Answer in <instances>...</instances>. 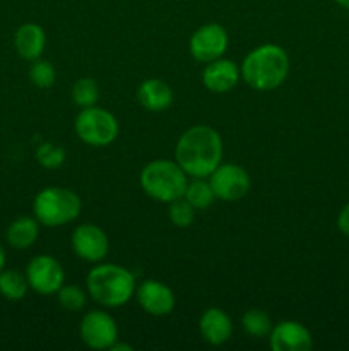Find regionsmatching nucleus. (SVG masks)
I'll list each match as a JSON object with an SVG mask.
<instances>
[{
	"label": "nucleus",
	"instance_id": "nucleus-1",
	"mask_svg": "<svg viewBox=\"0 0 349 351\" xmlns=\"http://www.w3.org/2000/svg\"><path fill=\"white\" fill-rule=\"evenodd\" d=\"M174 158L181 170L192 178H205L221 165L222 141L209 125H194L185 130L174 147Z\"/></svg>",
	"mask_w": 349,
	"mask_h": 351
},
{
	"label": "nucleus",
	"instance_id": "nucleus-2",
	"mask_svg": "<svg viewBox=\"0 0 349 351\" xmlns=\"http://www.w3.org/2000/svg\"><path fill=\"white\" fill-rule=\"evenodd\" d=\"M242 77L255 91H272L279 88L289 72V57L279 45H260L243 60Z\"/></svg>",
	"mask_w": 349,
	"mask_h": 351
},
{
	"label": "nucleus",
	"instance_id": "nucleus-3",
	"mask_svg": "<svg viewBox=\"0 0 349 351\" xmlns=\"http://www.w3.org/2000/svg\"><path fill=\"white\" fill-rule=\"evenodd\" d=\"M88 291L98 304L105 307L125 305L135 291V280L129 269L116 264H101L89 271Z\"/></svg>",
	"mask_w": 349,
	"mask_h": 351
},
{
	"label": "nucleus",
	"instance_id": "nucleus-4",
	"mask_svg": "<svg viewBox=\"0 0 349 351\" xmlns=\"http://www.w3.org/2000/svg\"><path fill=\"white\" fill-rule=\"evenodd\" d=\"M187 185V173L174 161L154 160L140 171V187L154 201L170 204L183 197Z\"/></svg>",
	"mask_w": 349,
	"mask_h": 351
},
{
	"label": "nucleus",
	"instance_id": "nucleus-5",
	"mask_svg": "<svg viewBox=\"0 0 349 351\" xmlns=\"http://www.w3.org/2000/svg\"><path fill=\"white\" fill-rule=\"evenodd\" d=\"M81 208L79 195L62 187L43 189L33 202L34 218L38 223L51 228L74 221L81 213Z\"/></svg>",
	"mask_w": 349,
	"mask_h": 351
},
{
	"label": "nucleus",
	"instance_id": "nucleus-6",
	"mask_svg": "<svg viewBox=\"0 0 349 351\" xmlns=\"http://www.w3.org/2000/svg\"><path fill=\"white\" fill-rule=\"evenodd\" d=\"M75 134L89 146H108L118 137V122L108 110L89 106L75 117Z\"/></svg>",
	"mask_w": 349,
	"mask_h": 351
},
{
	"label": "nucleus",
	"instance_id": "nucleus-7",
	"mask_svg": "<svg viewBox=\"0 0 349 351\" xmlns=\"http://www.w3.org/2000/svg\"><path fill=\"white\" fill-rule=\"evenodd\" d=\"M209 184L214 191L216 197L221 201H240L250 191V177L246 170L240 165H219L211 175Z\"/></svg>",
	"mask_w": 349,
	"mask_h": 351
},
{
	"label": "nucleus",
	"instance_id": "nucleus-8",
	"mask_svg": "<svg viewBox=\"0 0 349 351\" xmlns=\"http://www.w3.org/2000/svg\"><path fill=\"white\" fill-rule=\"evenodd\" d=\"M228 33L221 24H204L198 27L188 41V48H190L192 57L202 64H209V62L221 58L224 55L226 48H228Z\"/></svg>",
	"mask_w": 349,
	"mask_h": 351
},
{
	"label": "nucleus",
	"instance_id": "nucleus-9",
	"mask_svg": "<svg viewBox=\"0 0 349 351\" xmlns=\"http://www.w3.org/2000/svg\"><path fill=\"white\" fill-rule=\"evenodd\" d=\"M26 280L36 293L51 295L64 287L65 274L57 259L51 256H38L27 264Z\"/></svg>",
	"mask_w": 349,
	"mask_h": 351
},
{
	"label": "nucleus",
	"instance_id": "nucleus-10",
	"mask_svg": "<svg viewBox=\"0 0 349 351\" xmlns=\"http://www.w3.org/2000/svg\"><path fill=\"white\" fill-rule=\"evenodd\" d=\"M81 338L92 350H108L118 339V328L109 314L92 311L82 317Z\"/></svg>",
	"mask_w": 349,
	"mask_h": 351
},
{
	"label": "nucleus",
	"instance_id": "nucleus-11",
	"mask_svg": "<svg viewBox=\"0 0 349 351\" xmlns=\"http://www.w3.org/2000/svg\"><path fill=\"white\" fill-rule=\"evenodd\" d=\"M108 249V237L99 226L86 223V225H79L72 233V250L79 259L88 261V263H99L106 257Z\"/></svg>",
	"mask_w": 349,
	"mask_h": 351
},
{
	"label": "nucleus",
	"instance_id": "nucleus-12",
	"mask_svg": "<svg viewBox=\"0 0 349 351\" xmlns=\"http://www.w3.org/2000/svg\"><path fill=\"white\" fill-rule=\"evenodd\" d=\"M135 297L142 311L156 317L171 314L174 308V293L161 281L146 280L135 288Z\"/></svg>",
	"mask_w": 349,
	"mask_h": 351
},
{
	"label": "nucleus",
	"instance_id": "nucleus-13",
	"mask_svg": "<svg viewBox=\"0 0 349 351\" xmlns=\"http://www.w3.org/2000/svg\"><path fill=\"white\" fill-rule=\"evenodd\" d=\"M313 346L310 331L296 321H283L272 326L270 348L274 351H308Z\"/></svg>",
	"mask_w": 349,
	"mask_h": 351
},
{
	"label": "nucleus",
	"instance_id": "nucleus-14",
	"mask_svg": "<svg viewBox=\"0 0 349 351\" xmlns=\"http://www.w3.org/2000/svg\"><path fill=\"white\" fill-rule=\"evenodd\" d=\"M240 77H242V72L235 62L226 60V58H216L205 65L202 82L211 93L224 95L238 84Z\"/></svg>",
	"mask_w": 349,
	"mask_h": 351
},
{
	"label": "nucleus",
	"instance_id": "nucleus-15",
	"mask_svg": "<svg viewBox=\"0 0 349 351\" xmlns=\"http://www.w3.org/2000/svg\"><path fill=\"white\" fill-rule=\"evenodd\" d=\"M198 329H201V335L209 345L219 346L224 345L226 341H229L233 335V322L229 319V315L226 314L221 308H207V311L202 314L201 322H198Z\"/></svg>",
	"mask_w": 349,
	"mask_h": 351
},
{
	"label": "nucleus",
	"instance_id": "nucleus-16",
	"mask_svg": "<svg viewBox=\"0 0 349 351\" xmlns=\"http://www.w3.org/2000/svg\"><path fill=\"white\" fill-rule=\"evenodd\" d=\"M137 99L149 112H164L173 103V89L161 79H147L137 89Z\"/></svg>",
	"mask_w": 349,
	"mask_h": 351
},
{
	"label": "nucleus",
	"instance_id": "nucleus-17",
	"mask_svg": "<svg viewBox=\"0 0 349 351\" xmlns=\"http://www.w3.org/2000/svg\"><path fill=\"white\" fill-rule=\"evenodd\" d=\"M14 45H16V50L21 58H24V60H36V58L41 57L44 45H47V36H44L43 27L34 23L23 24L16 31Z\"/></svg>",
	"mask_w": 349,
	"mask_h": 351
},
{
	"label": "nucleus",
	"instance_id": "nucleus-18",
	"mask_svg": "<svg viewBox=\"0 0 349 351\" xmlns=\"http://www.w3.org/2000/svg\"><path fill=\"white\" fill-rule=\"evenodd\" d=\"M38 235H40L38 219L27 218V216L17 218L7 228V242L14 249H29L36 242Z\"/></svg>",
	"mask_w": 349,
	"mask_h": 351
},
{
	"label": "nucleus",
	"instance_id": "nucleus-19",
	"mask_svg": "<svg viewBox=\"0 0 349 351\" xmlns=\"http://www.w3.org/2000/svg\"><path fill=\"white\" fill-rule=\"evenodd\" d=\"M27 287H29V283H27L26 276L21 274L19 271H0V295H2L5 300H23L27 293Z\"/></svg>",
	"mask_w": 349,
	"mask_h": 351
},
{
	"label": "nucleus",
	"instance_id": "nucleus-20",
	"mask_svg": "<svg viewBox=\"0 0 349 351\" xmlns=\"http://www.w3.org/2000/svg\"><path fill=\"white\" fill-rule=\"evenodd\" d=\"M183 197L187 199L195 209H205L214 202L216 194L209 182H205L204 178H194V180L187 185V189H185Z\"/></svg>",
	"mask_w": 349,
	"mask_h": 351
},
{
	"label": "nucleus",
	"instance_id": "nucleus-21",
	"mask_svg": "<svg viewBox=\"0 0 349 351\" xmlns=\"http://www.w3.org/2000/svg\"><path fill=\"white\" fill-rule=\"evenodd\" d=\"M243 329L253 338H266L272 331V321L269 315L259 308H250L242 317Z\"/></svg>",
	"mask_w": 349,
	"mask_h": 351
},
{
	"label": "nucleus",
	"instance_id": "nucleus-22",
	"mask_svg": "<svg viewBox=\"0 0 349 351\" xmlns=\"http://www.w3.org/2000/svg\"><path fill=\"white\" fill-rule=\"evenodd\" d=\"M72 99L81 108H89L94 106L99 99V88L94 79L82 77L72 88Z\"/></svg>",
	"mask_w": 349,
	"mask_h": 351
},
{
	"label": "nucleus",
	"instance_id": "nucleus-23",
	"mask_svg": "<svg viewBox=\"0 0 349 351\" xmlns=\"http://www.w3.org/2000/svg\"><path fill=\"white\" fill-rule=\"evenodd\" d=\"M168 215H170V221L173 223L178 228H187L194 223L195 218V208L187 201L185 197L174 199L170 202V209H168Z\"/></svg>",
	"mask_w": 349,
	"mask_h": 351
},
{
	"label": "nucleus",
	"instance_id": "nucleus-24",
	"mask_svg": "<svg viewBox=\"0 0 349 351\" xmlns=\"http://www.w3.org/2000/svg\"><path fill=\"white\" fill-rule=\"evenodd\" d=\"M57 293H58V304H60V307L68 312L82 311L86 305V300H88L84 290H81L79 287H74V285L62 287Z\"/></svg>",
	"mask_w": 349,
	"mask_h": 351
},
{
	"label": "nucleus",
	"instance_id": "nucleus-25",
	"mask_svg": "<svg viewBox=\"0 0 349 351\" xmlns=\"http://www.w3.org/2000/svg\"><path fill=\"white\" fill-rule=\"evenodd\" d=\"M55 69L50 62L41 60V58H36L33 60V65L29 69V79L34 86L38 88H50V86L55 84Z\"/></svg>",
	"mask_w": 349,
	"mask_h": 351
},
{
	"label": "nucleus",
	"instance_id": "nucleus-26",
	"mask_svg": "<svg viewBox=\"0 0 349 351\" xmlns=\"http://www.w3.org/2000/svg\"><path fill=\"white\" fill-rule=\"evenodd\" d=\"M36 158H38V161L43 165V167L57 168L64 163L65 153H64V149H60V147L51 146V144H43V146L38 149Z\"/></svg>",
	"mask_w": 349,
	"mask_h": 351
},
{
	"label": "nucleus",
	"instance_id": "nucleus-27",
	"mask_svg": "<svg viewBox=\"0 0 349 351\" xmlns=\"http://www.w3.org/2000/svg\"><path fill=\"white\" fill-rule=\"evenodd\" d=\"M337 228L341 230V233H344L346 237H349V202L342 208V211L339 213Z\"/></svg>",
	"mask_w": 349,
	"mask_h": 351
},
{
	"label": "nucleus",
	"instance_id": "nucleus-28",
	"mask_svg": "<svg viewBox=\"0 0 349 351\" xmlns=\"http://www.w3.org/2000/svg\"><path fill=\"white\" fill-rule=\"evenodd\" d=\"M109 350H113V351H120V350L130 351V350H132V346H129V345H122V343H115V345H113L112 348H109Z\"/></svg>",
	"mask_w": 349,
	"mask_h": 351
},
{
	"label": "nucleus",
	"instance_id": "nucleus-29",
	"mask_svg": "<svg viewBox=\"0 0 349 351\" xmlns=\"http://www.w3.org/2000/svg\"><path fill=\"white\" fill-rule=\"evenodd\" d=\"M3 266H5V250L0 245V271L3 269Z\"/></svg>",
	"mask_w": 349,
	"mask_h": 351
},
{
	"label": "nucleus",
	"instance_id": "nucleus-30",
	"mask_svg": "<svg viewBox=\"0 0 349 351\" xmlns=\"http://www.w3.org/2000/svg\"><path fill=\"white\" fill-rule=\"evenodd\" d=\"M334 2L337 3V5L344 7V9H348V10H349V0H334Z\"/></svg>",
	"mask_w": 349,
	"mask_h": 351
}]
</instances>
